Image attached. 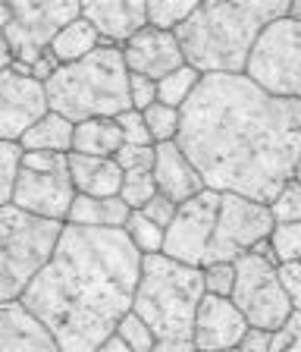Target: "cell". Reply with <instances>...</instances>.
Listing matches in <instances>:
<instances>
[{
  "label": "cell",
  "instance_id": "obj_1",
  "mask_svg": "<svg viewBox=\"0 0 301 352\" xmlns=\"http://www.w3.org/2000/svg\"><path fill=\"white\" fill-rule=\"evenodd\" d=\"M176 145L204 189L270 205L301 161V98H273L248 76H201Z\"/></svg>",
  "mask_w": 301,
  "mask_h": 352
},
{
  "label": "cell",
  "instance_id": "obj_2",
  "mask_svg": "<svg viewBox=\"0 0 301 352\" xmlns=\"http://www.w3.org/2000/svg\"><path fill=\"white\" fill-rule=\"evenodd\" d=\"M141 258L123 230L67 223L19 305L51 333L60 352H95L132 311Z\"/></svg>",
  "mask_w": 301,
  "mask_h": 352
},
{
  "label": "cell",
  "instance_id": "obj_3",
  "mask_svg": "<svg viewBox=\"0 0 301 352\" xmlns=\"http://www.w3.org/2000/svg\"><path fill=\"white\" fill-rule=\"evenodd\" d=\"M289 16V0H204L173 35L201 76H245L257 35Z\"/></svg>",
  "mask_w": 301,
  "mask_h": 352
},
{
  "label": "cell",
  "instance_id": "obj_4",
  "mask_svg": "<svg viewBox=\"0 0 301 352\" xmlns=\"http://www.w3.org/2000/svg\"><path fill=\"white\" fill-rule=\"evenodd\" d=\"M204 299L201 267L179 264L167 255L141 258L132 311L154 330V352H195V318Z\"/></svg>",
  "mask_w": 301,
  "mask_h": 352
},
{
  "label": "cell",
  "instance_id": "obj_5",
  "mask_svg": "<svg viewBox=\"0 0 301 352\" xmlns=\"http://www.w3.org/2000/svg\"><path fill=\"white\" fill-rule=\"evenodd\" d=\"M47 107L69 123L85 120H117L132 110L129 101V69L123 51L113 44H101L85 60L60 66L57 76L45 85Z\"/></svg>",
  "mask_w": 301,
  "mask_h": 352
},
{
  "label": "cell",
  "instance_id": "obj_6",
  "mask_svg": "<svg viewBox=\"0 0 301 352\" xmlns=\"http://www.w3.org/2000/svg\"><path fill=\"white\" fill-rule=\"evenodd\" d=\"M67 223H53L19 211L0 208V305L19 302L32 280L51 261Z\"/></svg>",
  "mask_w": 301,
  "mask_h": 352
},
{
  "label": "cell",
  "instance_id": "obj_7",
  "mask_svg": "<svg viewBox=\"0 0 301 352\" xmlns=\"http://www.w3.org/2000/svg\"><path fill=\"white\" fill-rule=\"evenodd\" d=\"M245 76L273 98H301V22L282 16L264 25Z\"/></svg>",
  "mask_w": 301,
  "mask_h": 352
},
{
  "label": "cell",
  "instance_id": "obj_8",
  "mask_svg": "<svg viewBox=\"0 0 301 352\" xmlns=\"http://www.w3.org/2000/svg\"><path fill=\"white\" fill-rule=\"evenodd\" d=\"M229 299L245 315L251 330H264V333L286 327V321L295 311L286 286H282V277H279V267L267 264L254 252L235 261V289Z\"/></svg>",
  "mask_w": 301,
  "mask_h": 352
},
{
  "label": "cell",
  "instance_id": "obj_9",
  "mask_svg": "<svg viewBox=\"0 0 301 352\" xmlns=\"http://www.w3.org/2000/svg\"><path fill=\"white\" fill-rule=\"evenodd\" d=\"M13 22L3 29L16 63L32 66L51 47L63 25L82 16V3L75 0H10Z\"/></svg>",
  "mask_w": 301,
  "mask_h": 352
},
{
  "label": "cell",
  "instance_id": "obj_10",
  "mask_svg": "<svg viewBox=\"0 0 301 352\" xmlns=\"http://www.w3.org/2000/svg\"><path fill=\"white\" fill-rule=\"evenodd\" d=\"M273 214L267 205L251 201L245 195L223 192L220 195V214H217V227H213L210 252L207 264H235L242 255H248L257 242L270 239L273 233Z\"/></svg>",
  "mask_w": 301,
  "mask_h": 352
},
{
  "label": "cell",
  "instance_id": "obj_11",
  "mask_svg": "<svg viewBox=\"0 0 301 352\" xmlns=\"http://www.w3.org/2000/svg\"><path fill=\"white\" fill-rule=\"evenodd\" d=\"M217 214H220V192L204 189L195 198L182 201L176 208V217L163 233V252L160 255L173 258L189 267H204L207 252H210L213 227H217Z\"/></svg>",
  "mask_w": 301,
  "mask_h": 352
},
{
  "label": "cell",
  "instance_id": "obj_12",
  "mask_svg": "<svg viewBox=\"0 0 301 352\" xmlns=\"http://www.w3.org/2000/svg\"><path fill=\"white\" fill-rule=\"evenodd\" d=\"M69 157V154H67ZM75 198V186L69 167L51 170V173H35V170H19L13 189V205L19 211L32 214L41 220H53V223H67L69 208Z\"/></svg>",
  "mask_w": 301,
  "mask_h": 352
},
{
  "label": "cell",
  "instance_id": "obj_13",
  "mask_svg": "<svg viewBox=\"0 0 301 352\" xmlns=\"http://www.w3.org/2000/svg\"><path fill=\"white\" fill-rule=\"evenodd\" d=\"M47 91L32 76L0 73V142H16L47 113Z\"/></svg>",
  "mask_w": 301,
  "mask_h": 352
},
{
  "label": "cell",
  "instance_id": "obj_14",
  "mask_svg": "<svg viewBox=\"0 0 301 352\" xmlns=\"http://www.w3.org/2000/svg\"><path fill=\"white\" fill-rule=\"evenodd\" d=\"M248 321L235 308L232 299H220V296H207L198 305V318H195V352H226L242 346L248 337Z\"/></svg>",
  "mask_w": 301,
  "mask_h": 352
},
{
  "label": "cell",
  "instance_id": "obj_15",
  "mask_svg": "<svg viewBox=\"0 0 301 352\" xmlns=\"http://www.w3.org/2000/svg\"><path fill=\"white\" fill-rule=\"evenodd\" d=\"M123 51V60H125V69L135 76H147V79L160 82L163 76L176 73L179 66H185V57L179 51V41L173 32H160V29H145L139 32L135 38L119 47Z\"/></svg>",
  "mask_w": 301,
  "mask_h": 352
},
{
  "label": "cell",
  "instance_id": "obj_16",
  "mask_svg": "<svg viewBox=\"0 0 301 352\" xmlns=\"http://www.w3.org/2000/svg\"><path fill=\"white\" fill-rule=\"evenodd\" d=\"M82 19L97 32L101 44L123 47L147 25L145 0H88L82 3Z\"/></svg>",
  "mask_w": 301,
  "mask_h": 352
},
{
  "label": "cell",
  "instance_id": "obj_17",
  "mask_svg": "<svg viewBox=\"0 0 301 352\" xmlns=\"http://www.w3.org/2000/svg\"><path fill=\"white\" fill-rule=\"evenodd\" d=\"M154 183L157 192L167 195L169 201H189L198 192H204V179L195 170V164L185 157V151L176 142H167V145H154Z\"/></svg>",
  "mask_w": 301,
  "mask_h": 352
},
{
  "label": "cell",
  "instance_id": "obj_18",
  "mask_svg": "<svg viewBox=\"0 0 301 352\" xmlns=\"http://www.w3.org/2000/svg\"><path fill=\"white\" fill-rule=\"evenodd\" d=\"M0 352H60L47 333L19 302L0 305Z\"/></svg>",
  "mask_w": 301,
  "mask_h": 352
},
{
  "label": "cell",
  "instance_id": "obj_19",
  "mask_svg": "<svg viewBox=\"0 0 301 352\" xmlns=\"http://www.w3.org/2000/svg\"><path fill=\"white\" fill-rule=\"evenodd\" d=\"M69 176H73L75 195L91 198H117L123 189V170L113 157H88V154H73L67 157Z\"/></svg>",
  "mask_w": 301,
  "mask_h": 352
},
{
  "label": "cell",
  "instance_id": "obj_20",
  "mask_svg": "<svg viewBox=\"0 0 301 352\" xmlns=\"http://www.w3.org/2000/svg\"><path fill=\"white\" fill-rule=\"evenodd\" d=\"M129 208L123 198H91V195H75L73 208H69L67 223L73 227H95V230H123L129 220Z\"/></svg>",
  "mask_w": 301,
  "mask_h": 352
},
{
  "label": "cell",
  "instance_id": "obj_21",
  "mask_svg": "<svg viewBox=\"0 0 301 352\" xmlns=\"http://www.w3.org/2000/svg\"><path fill=\"white\" fill-rule=\"evenodd\" d=\"M123 148V132L117 120H85L75 123L73 132V154H88V157H117Z\"/></svg>",
  "mask_w": 301,
  "mask_h": 352
},
{
  "label": "cell",
  "instance_id": "obj_22",
  "mask_svg": "<svg viewBox=\"0 0 301 352\" xmlns=\"http://www.w3.org/2000/svg\"><path fill=\"white\" fill-rule=\"evenodd\" d=\"M73 132H75V123H69V120H63L60 113L47 110L45 117L38 120L23 139H19V148H23V151L69 154L73 151Z\"/></svg>",
  "mask_w": 301,
  "mask_h": 352
},
{
  "label": "cell",
  "instance_id": "obj_23",
  "mask_svg": "<svg viewBox=\"0 0 301 352\" xmlns=\"http://www.w3.org/2000/svg\"><path fill=\"white\" fill-rule=\"evenodd\" d=\"M97 47H101L97 32L79 16V19H73L69 25H63V29H60V35L51 41V47H47V51L60 60V66H69V63L85 60L91 51H97Z\"/></svg>",
  "mask_w": 301,
  "mask_h": 352
},
{
  "label": "cell",
  "instance_id": "obj_24",
  "mask_svg": "<svg viewBox=\"0 0 301 352\" xmlns=\"http://www.w3.org/2000/svg\"><path fill=\"white\" fill-rule=\"evenodd\" d=\"M198 82H201L198 69H191L189 63L179 66L176 73L163 76V79L157 82V101L167 104V107H173V110H182L185 104H189V98L195 95Z\"/></svg>",
  "mask_w": 301,
  "mask_h": 352
},
{
  "label": "cell",
  "instance_id": "obj_25",
  "mask_svg": "<svg viewBox=\"0 0 301 352\" xmlns=\"http://www.w3.org/2000/svg\"><path fill=\"white\" fill-rule=\"evenodd\" d=\"M195 10L198 0H145L147 25L160 32H176Z\"/></svg>",
  "mask_w": 301,
  "mask_h": 352
},
{
  "label": "cell",
  "instance_id": "obj_26",
  "mask_svg": "<svg viewBox=\"0 0 301 352\" xmlns=\"http://www.w3.org/2000/svg\"><path fill=\"white\" fill-rule=\"evenodd\" d=\"M123 233L129 236V242H132L141 255H160V252H163V233H167V230H160L157 223H151V220H147L141 211L129 214Z\"/></svg>",
  "mask_w": 301,
  "mask_h": 352
},
{
  "label": "cell",
  "instance_id": "obj_27",
  "mask_svg": "<svg viewBox=\"0 0 301 352\" xmlns=\"http://www.w3.org/2000/svg\"><path fill=\"white\" fill-rule=\"evenodd\" d=\"M145 117V126H147V135L154 145H167V142H176L179 135V110L167 107V104H151V107L141 113Z\"/></svg>",
  "mask_w": 301,
  "mask_h": 352
},
{
  "label": "cell",
  "instance_id": "obj_28",
  "mask_svg": "<svg viewBox=\"0 0 301 352\" xmlns=\"http://www.w3.org/2000/svg\"><path fill=\"white\" fill-rule=\"evenodd\" d=\"M270 245L279 267L301 261V223H276L270 233Z\"/></svg>",
  "mask_w": 301,
  "mask_h": 352
},
{
  "label": "cell",
  "instance_id": "obj_29",
  "mask_svg": "<svg viewBox=\"0 0 301 352\" xmlns=\"http://www.w3.org/2000/svg\"><path fill=\"white\" fill-rule=\"evenodd\" d=\"M19 170H23V148L16 142H0V208L13 205V189Z\"/></svg>",
  "mask_w": 301,
  "mask_h": 352
},
{
  "label": "cell",
  "instance_id": "obj_30",
  "mask_svg": "<svg viewBox=\"0 0 301 352\" xmlns=\"http://www.w3.org/2000/svg\"><path fill=\"white\" fill-rule=\"evenodd\" d=\"M157 195V183H154V170L151 173H123V189L119 198L125 201L129 211H141V208Z\"/></svg>",
  "mask_w": 301,
  "mask_h": 352
},
{
  "label": "cell",
  "instance_id": "obj_31",
  "mask_svg": "<svg viewBox=\"0 0 301 352\" xmlns=\"http://www.w3.org/2000/svg\"><path fill=\"white\" fill-rule=\"evenodd\" d=\"M267 208L273 214V223H301V186L289 179Z\"/></svg>",
  "mask_w": 301,
  "mask_h": 352
},
{
  "label": "cell",
  "instance_id": "obj_32",
  "mask_svg": "<svg viewBox=\"0 0 301 352\" xmlns=\"http://www.w3.org/2000/svg\"><path fill=\"white\" fill-rule=\"evenodd\" d=\"M117 333L123 337V343L129 346L132 352H154L157 349V337H154V330L147 327L145 321H141L135 311H129V315L119 321Z\"/></svg>",
  "mask_w": 301,
  "mask_h": 352
},
{
  "label": "cell",
  "instance_id": "obj_33",
  "mask_svg": "<svg viewBox=\"0 0 301 352\" xmlns=\"http://www.w3.org/2000/svg\"><path fill=\"white\" fill-rule=\"evenodd\" d=\"M201 277H204V293L207 296H220L229 299L235 289V264H204L201 267Z\"/></svg>",
  "mask_w": 301,
  "mask_h": 352
},
{
  "label": "cell",
  "instance_id": "obj_34",
  "mask_svg": "<svg viewBox=\"0 0 301 352\" xmlns=\"http://www.w3.org/2000/svg\"><path fill=\"white\" fill-rule=\"evenodd\" d=\"M113 161L123 173H151L154 170V145H123Z\"/></svg>",
  "mask_w": 301,
  "mask_h": 352
},
{
  "label": "cell",
  "instance_id": "obj_35",
  "mask_svg": "<svg viewBox=\"0 0 301 352\" xmlns=\"http://www.w3.org/2000/svg\"><path fill=\"white\" fill-rule=\"evenodd\" d=\"M267 352H301V311H292L286 327L273 330Z\"/></svg>",
  "mask_w": 301,
  "mask_h": 352
},
{
  "label": "cell",
  "instance_id": "obj_36",
  "mask_svg": "<svg viewBox=\"0 0 301 352\" xmlns=\"http://www.w3.org/2000/svg\"><path fill=\"white\" fill-rule=\"evenodd\" d=\"M117 126L123 132V145H154L151 135H147V126H145V117L139 110H125L117 117Z\"/></svg>",
  "mask_w": 301,
  "mask_h": 352
},
{
  "label": "cell",
  "instance_id": "obj_37",
  "mask_svg": "<svg viewBox=\"0 0 301 352\" xmlns=\"http://www.w3.org/2000/svg\"><path fill=\"white\" fill-rule=\"evenodd\" d=\"M129 101H132V110L145 113L151 104H157V82L147 76L129 73Z\"/></svg>",
  "mask_w": 301,
  "mask_h": 352
},
{
  "label": "cell",
  "instance_id": "obj_38",
  "mask_svg": "<svg viewBox=\"0 0 301 352\" xmlns=\"http://www.w3.org/2000/svg\"><path fill=\"white\" fill-rule=\"evenodd\" d=\"M176 208H179L176 201H169L167 195H160V192H157V195L151 198L145 208H141V214H145L151 223H157L160 230H167L169 223H173V217H176Z\"/></svg>",
  "mask_w": 301,
  "mask_h": 352
},
{
  "label": "cell",
  "instance_id": "obj_39",
  "mask_svg": "<svg viewBox=\"0 0 301 352\" xmlns=\"http://www.w3.org/2000/svg\"><path fill=\"white\" fill-rule=\"evenodd\" d=\"M67 154H51V151H23V170H35V173H51V170L63 167Z\"/></svg>",
  "mask_w": 301,
  "mask_h": 352
},
{
  "label": "cell",
  "instance_id": "obj_40",
  "mask_svg": "<svg viewBox=\"0 0 301 352\" xmlns=\"http://www.w3.org/2000/svg\"><path fill=\"white\" fill-rule=\"evenodd\" d=\"M279 277H282V286H286L295 311H301V261L289 264V267H279Z\"/></svg>",
  "mask_w": 301,
  "mask_h": 352
},
{
  "label": "cell",
  "instance_id": "obj_41",
  "mask_svg": "<svg viewBox=\"0 0 301 352\" xmlns=\"http://www.w3.org/2000/svg\"><path fill=\"white\" fill-rule=\"evenodd\" d=\"M57 69H60V60L53 57L51 51H45L41 57L35 60V63H32V79L41 82V85H47V82L57 76Z\"/></svg>",
  "mask_w": 301,
  "mask_h": 352
},
{
  "label": "cell",
  "instance_id": "obj_42",
  "mask_svg": "<svg viewBox=\"0 0 301 352\" xmlns=\"http://www.w3.org/2000/svg\"><path fill=\"white\" fill-rule=\"evenodd\" d=\"M267 343H270V333H264V330H248V337L242 340V346L226 349V352H267Z\"/></svg>",
  "mask_w": 301,
  "mask_h": 352
},
{
  "label": "cell",
  "instance_id": "obj_43",
  "mask_svg": "<svg viewBox=\"0 0 301 352\" xmlns=\"http://www.w3.org/2000/svg\"><path fill=\"white\" fill-rule=\"evenodd\" d=\"M95 352H132V349H129V346L123 343V337H119V333H110V337L104 340V343L97 346Z\"/></svg>",
  "mask_w": 301,
  "mask_h": 352
},
{
  "label": "cell",
  "instance_id": "obj_44",
  "mask_svg": "<svg viewBox=\"0 0 301 352\" xmlns=\"http://www.w3.org/2000/svg\"><path fill=\"white\" fill-rule=\"evenodd\" d=\"M10 63H13V54H10V44H7V38H3V32H0V73L10 69Z\"/></svg>",
  "mask_w": 301,
  "mask_h": 352
},
{
  "label": "cell",
  "instance_id": "obj_45",
  "mask_svg": "<svg viewBox=\"0 0 301 352\" xmlns=\"http://www.w3.org/2000/svg\"><path fill=\"white\" fill-rule=\"evenodd\" d=\"M10 22H13V7H10L7 0H0V32L7 29Z\"/></svg>",
  "mask_w": 301,
  "mask_h": 352
},
{
  "label": "cell",
  "instance_id": "obj_46",
  "mask_svg": "<svg viewBox=\"0 0 301 352\" xmlns=\"http://www.w3.org/2000/svg\"><path fill=\"white\" fill-rule=\"evenodd\" d=\"M289 19L301 22V0H289Z\"/></svg>",
  "mask_w": 301,
  "mask_h": 352
},
{
  "label": "cell",
  "instance_id": "obj_47",
  "mask_svg": "<svg viewBox=\"0 0 301 352\" xmlns=\"http://www.w3.org/2000/svg\"><path fill=\"white\" fill-rule=\"evenodd\" d=\"M292 179H295V183H298V186H301V167H298V170H295V176H292Z\"/></svg>",
  "mask_w": 301,
  "mask_h": 352
},
{
  "label": "cell",
  "instance_id": "obj_48",
  "mask_svg": "<svg viewBox=\"0 0 301 352\" xmlns=\"http://www.w3.org/2000/svg\"><path fill=\"white\" fill-rule=\"evenodd\" d=\"M298 167H301V161H298Z\"/></svg>",
  "mask_w": 301,
  "mask_h": 352
}]
</instances>
